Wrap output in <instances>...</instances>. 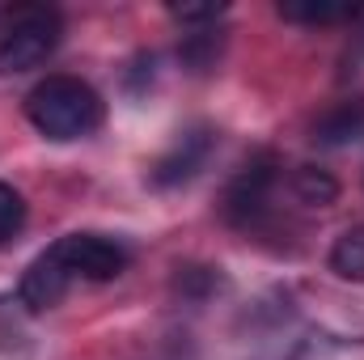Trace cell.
<instances>
[{"mask_svg":"<svg viewBox=\"0 0 364 360\" xmlns=\"http://www.w3.org/2000/svg\"><path fill=\"white\" fill-rule=\"evenodd\" d=\"M225 13V4H170V17L182 26H199V21H216Z\"/></svg>","mask_w":364,"mask_h":360,"instance_id":"cell-12","label":"cell"},{"mask_svg":"<svg viewBox=\"0 0 364 360\" xmlns=\"http://www.w3.org/2000/svg\"><path fill=\"white\" fill-rule=\"evenodd\" d=\"M272 186H275V162L272 157H259V162H250L237 179L229 182V191H225V221L229 225H237V229H259L263 221H267V212H272Z\"/></svg>","mask_w":364,"mask_h":360,"instance_id":"cell-4","label":"cell"},{"mask_svg":"<svg viewBox=\"0 0 364 360\" xmlns=\"http://www.w3.org/2000/svg\"><path fill=\"white\" fill-rule=\"evenodd\" d=\"M360 136H364V102H339L314 123V144H322V149H339V144H352Z\"/></svg>","mask_w":364,"mask_h":360,"instance_id":"cell-7","label":"cell"},{"mask_svg":"<svg viewBox=\"0 0 364 360\" xmlns=\"http://www.w3.org/2000/svg\"><path fill=\"white\" fill-rule=\"evenodd\" d=\"M331 271L343 280H364V225L339 233V242L331 246Z\"/></svg>","mask_w":364,"mask_h":360,"instance_id":"cell-10","label":"cell"},{"mask_svg":"<svg viewBox=\"0 0 364 360\" xmlns=\"http://www.w3.org/2000/svg\"><path fill=\"white\" fill-rule=\"evenodd\" d=\"M275 13L292 26H335V21H356L360 4H352V0H279Z\"/></svg>","mask_w":364,"mask_h":360,"instance_id":"cell-8","label":"cell"},{"mask_svg":"<svg viewBox=\"0 0 364 360\" xmlns=\"http://www.w3.org/2000/svg\"><path fill=\"white\" fill-rule=\"evenodd\" d=\"M292 191H296L301 203H314V208H326V203L339 199V182L318 166H296L292 170Z\"/></svg>","mask_w":364,"mask_h":360,"instance_id":"cell-9","label":"cell"},{"mask_svg":"<svg viewBox=\"0 0 364 360\" xmlns=\"http://www.w3.org/2000/svg\"><path fill=\"white\" fill-rule=\"evenodd\" d=\"M26 216H30V208H26V195L17 191V186H9V182H0V246H9L21 229H26Z\"/></svg>","mask_w":364,"mask_h":360,"instance_id":"cell-11","label":"cell"},{"mask_svg":"<svg viewBox=\"0 0 364 360\" xmlns=\"http://www.w3.org/2000/svg\"><path fill=\"white\" fill-rule=\"evenodd\" d=\"M64 38V17L51 4H13L0 13V77L43 68Z\"/></svg>","mask_w":364,"mask_h":360,"instance_id":"cell-2","label":"cell"},{"mask_svg":"<svg viewBox=\"0 0 364 360\" xmlns=\"http://www.w3.org/2000/svg\"><path fill=\"white\" fill-rule=\"evenodd\" d=\"M26 119L34 123L38 136L68 144V140H85L102 127L106 102L90 81L68 77V73H51L26 93Z\"/></svg>","mask_w":364,"mask_h":360,"instance_id":"cell-1","label":"cell"},{"mask_svg":"<svg viewBox=\"0 0 364 360\" xmlns=\"http://www.w3.org/2000/svg\"><path fill=\"white\" fill-rule=\"evenodd\" d=\"M212 144H216V132L203 127V123L191 127V132H178V140H174V144L153 162V170H149L153 186H182V182H191L203 170Z\"/></svg>","mask_w":364,"mask_h":360,"instance_id":"cell-5","label":"cell"},{"mask_svg":"<svg viewBox=\"0 0 364 360\" xmlns=\"http://www.w3.org/2000/svg\"><path fill=\"white\" fill-rule=\"evenodd\" d=\"M352 43H356V51L364 55V9H360V17H356V34H352Z\"/></svg>","mask_w":364,"mask_h":360,"instance_id":"cell-13","label":"cell"},{"mask_svg":"<svg viewBox=\"0 0 364 360\" xmlns=\"http://www.w3.org/2000/svg\"><path fill=\"white\" fill-rule=\"evenodd\" d=\"M68 288H73V271L64 268V259H60L55 246H47V250L26 268L17 292H21V305H26V309L43 314V309H55V305L68 297Z\"/></svg>","mask_w":364,"mask_h":360,"instance_id":"cell-6","label":"cell"},{"mask_svg":"<svg viewBox=\"0 0 364 360\" xmlns=\"http://www.w3.org/2000/svg\"><path fill=\"white\" fill-rule=\"evenodd\" d=\"M64 268L73 271V280H90V284H106V280H119L132 255L123 242L106 238V233H68L55 242Z\"/></svg>","mask_w":364,"mask_h":360,"instance_id":"cell-3","label":"cell"}]
</instances>
